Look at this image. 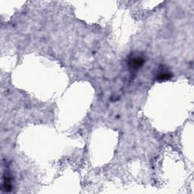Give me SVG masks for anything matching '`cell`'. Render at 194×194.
<instances>
[{
	"mask_svg": "<svg viewBox=\"0 0 194 194\" xmlns=\"http://www.w3.org/2000/svg\"><path fill=\"white\" fill-rule=\"evenodd\" d=\"M171 78V76L170 74H168V73H166V72H165L164 74H161L160 75H159V77H158V79L159 80H168V79Z\"/></svg>",
	"mask_w": 194,
	"mask_h": 194,
	"instance_id": "cell-2",
	"label": "cell"
},
{
	"mask_svg": "<svg viewBox=\"0 0 194 194\" xmlns=\"http://www.w3.org/2000/svg\"><path fill=\"white\" fill-rule=\"evenodd\" d=\"M143 59H142L140 57L137 56L134 57V58H132V59L129 60V65H130L131 68L135 69V68H138L139 67H140L143 64Z\"/></svg>",
	"mask_w": 194,
	"mask_h": 194,
	"instance_id": "cell-1",
	"label": "cell"
}]
</instances>
